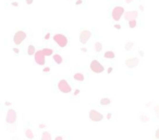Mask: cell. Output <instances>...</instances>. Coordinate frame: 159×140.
<instances>
[{
    "label": "cell",
    "mask_w": 159,
    "mask_h": 140,
    "mask_svg": "<svg viewBox=\"0 0 159 140\" xmlns=\"http://www.w3.org/2000/svg\"><path fill=\"white\" fill-rule=\"evenodd\" d=\"M25 2L27 3V5H32V3H33V0H25Z\"/></svg>",
    "instance_id": "29"
},
{
    "label": "cell",
    "mask_w": 159,
    "mask_h": 140,
    "mask_svg": "<svg viewBox=\"0 0 159 140\" xmlns=\"http://www.w3.org/2000/svg\"><path fill=\"white\" fill-rule=\"evenodd\" d=\"M90 70H92L94 73H101L104 72V70H105V68H104V66L100 64L98 60L94 59L92 60V62H90Z\"/></svg>",
    "instance_id": "3"
},
{
    "label": "cell",
    "mask_w": 159,
    "mask_h": 140,
    "mask_svg": "<svg viewBox=\"0 0 159 140\" xmlns=\"http://www.w3.org/2000/svg\"><path fill=\"white\" fill-rule=\"evenodd\" d=\"M104 57L107 58V59H113L115 57V54L113 52H111V50H108V52H106L104 54Z\"/></svg>",
    "instance_id": "14"
},
{
    "label": "cell",
    "mask_w": 159,
    "mask_h": 140,
    "mask_svg": "<svg viewBox=\"0 0 159 140\" xmlns=\"http://www.w3.org/2000/svg\"><path fill=\"white\" fill-rule=\"evenodd\" d=\"M54 41L56 42L57 44L59 45L60 47H65L68 45V38L65 35L61 33H58V34H55L54 35Z\"/></svg>",
    "instance_id": "2"
},
{
    "label": "cell",
    "mask_w": 159,
    "mask_h": 140,
    "mask_svg": "<svg viewBox=\"0 0 159 140\" xmlns=\"http://www.w3.org/2000/svg\"><path fill=\"white\" fill-rule=\"evenodd\" d=\"M39 128H45V125L44 124H40V125H39Z\"/></svg>",
    "instance_id": "40"
},
{
    "label": "cell",
    "mask_w": 159,
    "mask_h": 140,
    "mask_svg": "<svg viewBox=\"0 0 159 140\" xmlns=\"http://www.w3.org/2000/svg\"><path fill=\"white\" fill-rule=\"evenodd\" d=\"M124 48H125V50H131L132 48H133V43H132L131 41H129V42H126V44H125V46H124Z\"/></svg>",
    "instance_id": "21"
},
{
    "label": "cell",
    "mask_w": 159,
    "mask_h": 140,
    "mask_svg": "<svg viewBox=\"0 0 159 140\" xmlns=\"http://www.w3.org/2000/svg\"><path fill=\"white\" fill-rule=\"evenodd\" d=\"M94 48H95V50L97 53H99L103 49V45H101V43H99V42H96L95 45H94Z\"/></svg>",
    "instance_id": "16"
},
{
    "label": "cell",
    "mask_w": 159,
    "mask_h": 140,
    "mask_svg": "<svg viewBox=\"0 0 159 140\" xmlns=\"http://www.w3.org/2000/svg\"><path fill=\"white\" fill-rule=\"evenodd\" d=\"M43 71H44V72H46V73H48L49 71H50V68H49V67H45Z\"/></svg>",
    "instance_id": "25"
},
{
    "label": "cell",
    "mask_w": 159,
    "mask_h": 140,
    "mask_svg": "<svg viewBox=\"0 0 159 140\" xmlns=\"http://www.w3.org/2000/svg\"><path fill=\"white\" fill-rule=\"evenodd\" d=\"M154 111H155V113H156V115L159 117V106H155L154 107Z\"/></svg>",
    "instance_id": "24"
},
{
    "label": "cell",
    "mask_w": 159,
    "mask_h": 140,
    "mask_svg": "<svg viewBox=\"0 0 159 140\" xmlns=\"http://www.w3.org/2000/svg\"><path fill=\"white\" fill-rule=\"evenodd\" d=\"M132 1H134V0H125V2H126V3H131Z\"/></svg>",
    "instance_id": "38"
},
{
    "label": "cell",
    "mask_w": 159,
    "mask_h": 140,
    "mask_svg": "<svg viewBox=\"0 0 159 140\" xmlns=\"http://www.w3.org/2000/svg\"><path fill=\"white\" fill-rule=\"evenodd\" d=\"M56 140H63V137H61V136H58V137H56Z\"/></svg>",
    "instance_id": "31"
},
{
    "label": "cell",
    "mask_w": 159,
    "mask_h": 140,
    "mask_svg": "<svg viewBox=\"0 0 159 140\" xmlns=\"http://www.w3.org/2000/svg\"><path fill=\"white\" fill-rule=\"evenodd\" d=\"M155 137H156L157 139H159V128L156 130V132H155Z\"/></svg>",
    "instance_id": "26"
},
{
    "label": "cell",
    "mask_w": 159,
    "mask_h": 140,
    "mask_svg": "<svg viewBox=\"0 0 159 140\" xmlns=\"http://www.w3.org/2000/svg\"><path fill=\"white\" fill-rule=\"evenodd\" d=\"M58 89H59V91L62 92V93H70L72 91L71 86H70L69 83H68V81L64 80V79H62V80H60L59 82H58Z\"/></svg>",
    "instance_id": "4"
},
{
    "label": "cell",
    "mask_w": 159,
    "mask_h": 140,
    "mask_svg": "<svg viewBox=\"0 0 159 140\" xmlns=\"http://www.w3.org/2000/svg\"><path fill=\"white\" fill-rule=\"evenodd\" d=\"M123 13H124L123 7L117 5V7H114V8L112 9V11H111V18H112L114 21H119L121 19V16H123Z\"/></svg>",
    "instance_id": "1"
},
{
    "label": "cell",
    "mask_w": 159,
    "mask_h": 140,
    "mask_svg": "<svg viewBox=\"0 0 159 140\" xmlns=\"http://www.w3.org/2000/svg\"><path fill=\"white\" fill-rule=\"evenodd\" d=\"M89 118L93 122L98 123V122H101V120L104 119V115L101 114V113H99L98 111H96V109H92V111L89 112Z\"/></svg>",
    "instance_id": "7"
},
{
    "label": "cell",
    "mask_w": 159,
    "mask_h": 140,
    "mask_svg": "<svg viewBox=\"0 0 159 140\" xmlns=\"http://www.w3.org/2000/svg\"><path fill=\"white\" fill-rule=\"evenodd\" d=\"M73 79H74L75 81H79V82H83L84 81V75L83 73H74V75H73Z\"/></svg>",
    "instance_id": "13"
},
{
    "label": "cell",
    "mask_w": 159,
    "mask_h": 140,
    "mask_svg": "<svg viewBox=\"0 0 159 140\" xmlns=\"http://www.w3.org/2000/svg\"><path fill=\"white\" fill-rule=\"evenodd\" d=\"M79 93H80V90H75L74 91V95H77Z\"/></svg>",
    "instance_id": "36"
},
{
    "label": "cell",
    "mask_w": 159,
    "mask_h": 140,
    "mask_svg": "<svg viewBox=\"0 0 159 140\" xmlns=\"http://www.w3.org/2000/svg\"><path fill=\"white\" fill-rule=\"evenodd\" d=\"M25 136L27 138H30V139H33V138H34V134H33V131H32V129L27 128V129L25 130Z\"/></svg>",
    "instance_id": "20"
},
{
    "label": "cell",
    "mask_w": 159,
    "mask_h": 140,
    "mask_svg": "<svg viewBox=\"0 0 159 140\" xmlns=\"http://www.w3.org/2000/svg\"><path fill=\"white\" fill-rule=\"evenodd\" d=\"M110 118H111V114H110V113H109V114L107 115V119H110Z\"/></svg>",
    "instance_id": "37"
},
{
    "label": "cell",
    "mask_w": 159,
    "mask_h": 140,
    "mask_svg": "<svg viewBox=\"0 0 159 140\" xmlns=\"http://www.w3.org/2000/svg\"><path fill=\"white\" fill-rule=\"evenodd\" d=\"M54 61L56 62L57 65H61L62 61H63V58H62V56H60L59 54H55L54 55Z\"/></svg>",
    "instance_id": "12"
},
{
    "label": "cell",
    "mask_w": 159,
    "mask_h": 140,
    "mask_svg": "<svg viewBox=\"0 0 159 140\" xmlns=\"http://www.w3.org/2000/svg\"><path fill=\"white\" fill-rule=\"evenodd\" d=\"M112 67H109V68H108V70H107V71H108V73H111V72H112Z\"/></svg>",
    "instance_id": "30"
},
{
    "label": "cell",
    "mask_w": 159,
    "mask_h": 140,
    "mask_svg": "<svg viewBox=\"0 0 159 140\" xmlns=\"http://www.w3.org/2000/svg\"><path fill=\"white\" fill-rule=\"evenodd\" d=\"M114 29L120 30V29H121V25H120V24H115V25H114Z\"/></svg>",
    "instance_id": "28"
},
{
    "label": "cell",
    "mask_w": 159,
    "mask_h": 140,
    "mask_svg": "<svg viewBox=\"0 0 159 140\" xmlns=\"http://www.w3.org/2000/svg\"><path fill=\"white\" fill-rule=\"evenodd\" d=\"M139 55H141V56H143V55H144V53L142 52V50H139Z\"/></svg>",
    "instance_id": "42"
},
{
    "label": "cell",
    "mask_w": 159,
    "mask_h": 140,
    "mask_svg": "<svg viewBox=\"0 0 159 140\" xmlns=\"http://www.w3.org/2000/svg\"><path fill=\"white\" fill-rule=\"evenodd\" d=\"M137 16H139L137 11H126V12L124 13V18H125V20H128V21L136 20Z\"/></svg>",
    "instance_id": "11"
},
{
    "label": "cell",
    "mask_w": 159,
    "mask_h": 140,
    "mask_svg": "<svg viewBox=\"0 0 159 140\" xmlns=\"http://www.w3.org/2000/svg\"><path fill=\"white\" fill-rule=\"evenodd\" d=\"M11 5H12L13 7H19V3H18V2H12Z\"/></svg>",
    "instance_id": "33"
},
{
    "label": "cell",
    "mask_w": 159,
    "mask_h": 140,
    "mask_svg": "<svg viewBox=\"0 0 159 140\" xmlns=\"http://www.w3.org/2000/svg\"><path fill=\"white\" fill-rule=\"evenodd\" d=\"M139 10H141V11H144V5H139Z\"/></svg>",
    "instance_id": "35"
},
{
    "label": "cell",
    "mask_w": 159,
    "mask_h": 140,
    "mask_svg": "<svg viewBox=\"0 0 159 140\" xmlns=\"http://www.w3.org/2000/svg\"><path fill=\"white\" fill-rule=\"evenodd\" d=\"M141 120H142L143 123H147V122L149 120V118L146 116V115H141Z\"/></svg>",
    "instance_id": "23"
},
{
    "label": "cell",
    "mask_w": 159,
    "mask_h": 140,
    "mask_svg": "<svg viewBox=\"0 0 159 140\" xmlns=\"http://www.w3.org/2000/svg\"><path fill=\"white\" fill-rule=\"evenodd\" d=\"M82 52L86 53V52H87V49H86V48H85V47H83V48H82Z\"/></svg>",
    "instance_id": "39"
},
{
    "label": "cell",
    "mask_w": 159,
    "mask_h": 140,
    "mask_svg": "<svg viewBox=\"0 0 159 140\" xmlns=\"http://www.w3.org/2000/svg\"><path fill=\"white\" fill-rule=\"evenodd\" d=\"M26 36H27V35H26V33L24 31H18V32H15L14 36H13V43H14L15 45L22 44V42L26 38Z\"/></svg>",
    "instance_id": "6"
},
{
    "label": "cell",
    "mask_w": 159,
    "mask_h": 140,
    "mask_svg": "<svg viewBox=\"0 0 159 140\" xmlns=\"http://www.w3.org/2000/svg\"><path fill=\"white\" fill-rule=\"evenodd\" d=\"M139 59L137 57L128 58V59L125 60V66L128 68H130V69H132V68H135L136 66L139 65Z\"/></svg>",
    "instance_id": "10"
},
{
    "label": "cell",
    "mask_w": 159,
    "mask_h": 140,
    "mask_svg": "<svg viewBox=\"0 0 159 140\" xmlns=\"http://www.w3.org/2000/svg\"><path fill=\"white\" fill-rule=\"evenodd\" d=\"M5 106H10V105H11V103H10V102H5Z\"/></svg>",
    "instance_id": "34"
},
{
    "label": "cell",
    "mask_w": 159,
    "mask_h": 140,
    "mask_svg": "<svg viewBox=\"0 0 159 140\" xmlns=\"http://www.w3.org/2000/svg\"><path fill=\"white\" fill-rule=\"evenodd\" d=\"M90 37H92V33L88 30H84V31H82L80 33V42L82 44H86L90 39Z\"/></svg>",
    "instance_id": "9"
},
{
    "label": "cell",
    "mask_w": 159,
    "mask_h": 140,
    "mask_svg": "<svg viewBox=\"0 0 159 140\" xmlns=\"http://www.w3.org/2000/svg\"><path fill=\"white\" fill-rule=\"evenodd\" d=\"M34 58H35L36 64H38V65H40V66H44L45 62H46V56H45V54L43 53V49L36 50L35 54H34Z\"/></svg>",
    "instance_id": "5"
},
{
    "label": "cell",
    "mask_w": 159,
    "mask_h": 140,
    "mask_svg": "<svg viewBox=\"0 0 159 140\" xmlns=\"http://www.w3.org/2000/svg\"><path fill=\"white\" fill-rule=\"evenodd\" d=\"M15 120H16V112L14 109H9L8 113H7V116H5L7 124L12 125L15 123Z\"/></svg>",
    "instance_id": "8"
},
{
    "label": "cell",
    "mask_w": 159,
    "mask_h": 140,
    "mask_svg": "<svg viewBox=\"0 0 159 140\" xmlns=\"http://www.w3.org/2000/svg\"><path fill=\"white\" fill-rule=\"evenodd\" d=\"M136 20H130L129 21V27H131V29H134L136 27Z\"/></svg>",
    "instance_id": "22"
},
{
    "label": "cell",
    "mask_w": 159,
    "mask_h": 140,
    "mask_svg": "<svg viewBox=\"0 0 159 140\" xmlns=\"http://www.w3.org/2000/svg\"><path fill=\"white\" fill-rule=\"evenodd\" d=\"M35 52H36V49H35V47H34L33 45H30V46L27 47V54L30 55V56L34 55V54H35Z\"/></svg>",
    "instance_id": "18"
},
{
    "label": "cell",
    "mask_w": 159,
    "mask_h": 140,
    "mask_svg": "<svg viewBox=\"0 0 159 140\" xmlns=\"http://www.w3.org/2000/svg\"><path fill=\"white\" fill-rule=\"evenodd\" d=\"M13 52L15 53V54H19V53H20V50H19L18 48H13Z\"/></svg>",
    "instance_id": "32"
},
{
    "label": "cell",
    "mask_w": 159,
    "mask_h": 140,
    "mask_svg": "<svg viewBox=\"0 0 159 140\" xmlns=\"http://www.w3.org/2000/svg\"><path fill=\"white\" fill-rule=\"evenodd\" d=\"M41 140H51V135L48 131H44L41 135Z\"/></svg>",
    "instance_id": "15"
},
{
    "label": "cell",
    "mask_w": 159,
    "mask_h": 140,
    "mask_svg": "<svg viewBox=\"0 0 159 140\" xmlns=\"http://www.w3.org/2000/svg\"><path fill=\"white\" fill-rule=\"evenodd\" d=\"M82 3V0H79V1H76V5H81Z\"/></svg>",
    "instance_id": "41"
},
{
    "label": "cell",
    "mask_w": 159,
    "mask_h": 140,
    "mask_svg": "<svg viewBox=\"0 0 159 140\" xmlns=\"http://www.w3.org/2000/svg\"><path fill=\"white\" fill-rule=\"evenodd\" d=\"M109 104H110V100L108 97H104V99L100 100V105H103V106H107Z\"/></svg>",
    "instance_id": "17"
},
{
    "label": "cell",
    "mask_w": 159,
    "mask_h": 140,
    "mask_svg": "<svg viewBox=\"0 0 159 140\" xmlns=\"http://www.w3.org/2000/svg\"><path fill=\"white\" fill-rule=\"evenodd\" d=\"M49 38H50V33H47L46 35H45V39L47 41V39H49Z\"/></svg>",
    "instance_id": "27"
},
{
    "label": "cell",
    "mask_w": 159,
    "mask_h": 140,
    "mask_svg": "<svg viewBox=\"0 0 159 140\" xmlns=\"http://www.w3.org/2000/svg\"><path fill=\"white\" fill-rule=\"evenodd\" d=\"M43 53L45 54V56H52L54 50L51 48H43Z\"/></svg>",
    "instance_id": "19"
}]
</instances>
